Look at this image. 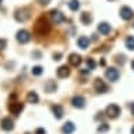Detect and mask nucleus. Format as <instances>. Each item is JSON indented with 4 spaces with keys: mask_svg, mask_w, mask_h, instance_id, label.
Returning <instances> with one entry per match:
<instances>
[{
    "mask_svg": "<svg viewBox=\"0 0 134 134\" xmlns=\"http://www.w3.org/2000/svg\"><path fill=\"white\" fill-rule=\"evenodd\" d=\"M49 31H51V26H49L48 20L45 17H40V19L35 21L34 24V32L37 35H48Z\"/></svg>",
    "mask_w": 134,
    "mask_h": 134,
    "instance_id": "f257e3e1",
    "label": "nucleus"
},
{
    "mask_svg": "<svg viewBox=\"0 0 134 134\" xmlns=\"http://www.w3.org/2000/svg\"><path fill=\"white\" fill-rule=\"evenodd\" d=\"M120 113H121L120 106H117V104H114V103L109 104L106 107V116L109 119H117L119 116H120Z\"/></svg>",
    "mask_w": 134,
    "mask_h": 134,
    "instance_id": "f03ea898",
    "label": "nucleus"
},
{
    "mask_svg": "<svg viewBox=\"0 0 134 134\" xmlns=\"http://www.w3.org/2000/svg\"><path fill=\"white\" fill-rule=\"evenodd\" d=\"M93 89L97 93H107L109 92V86L104 83V81L102 78H96L95 82H93Z\"/></svg>",
    "mask_w": 134,
    "mask_h": 134,
    "instance_id": "7ed1b4c3",
    "label": "nucleus"
},
{
    "mask_svg": "<svg viewBox=\"0 0 134 134\" xmlns=\"http://www.w3.org/2000/svg\"><path fill=\"white\" fill-rule=\"evenodd\" d=\"M14 19H16L19 23H24V21H27L30 19V10L28 9H19L16 10V13H14Z\"/></svg>",
    "mask_w": 134,
    "mask_h": 134,
    "instance_id": "20e7f679",
    "label": "nucleus"
},
{
    "mask_svg": "<svg viewBox=\"0 0 134 134\" xmlns=\"http://www.w3.org/2000/svg\"><path fill=\"white\" fill-rule=\"evenodd\" d=\"M16 40L19 44H27L28 41L31 40V35L27 30H19L16 34Z\"/></svg>",
    "mask_w": 134,
    "mask_h": 134,
    "instance_id": "39448f33",
    "label": "nucleus"
},
{
    "mask_svg": "<svg viewBox=\"0 0 134 134\" xmlns=\"http://www.w3.org/2000/svg\"><path fill=\"white\" fill-rule=\"evenodd\" d=\"M120 17L124 21H129V20H131L133 17H134V12H133V9L131 7H129V6H123L121 9H120Z\"/></svg>",
    "mask_w": 134,
    "mask_h": 134,
    "instance_id": "423d86ee",
    "label": "nucleus"
},
{
    "mask_svg": "<svg viewBox=\"0 0 134 134\" xmlns=\"http://www.w3.org/2000/svg\"><path fill=\"white\" fill-rule=\"evenodd\" d=\"M104 76L110 82H116L120 78V74H119V69H116V68H107L106 72H104Z\"/></svg>",
    "mask_w": 134,
    "mask_h": 134,
    "instance_id": "0eeeda50",
    "label": "nucleus"
},
{
    "mask_svg": "<svg viewBox=\"0 0 134 134\" xmlns=\"http://www.w3.org/2000/svg\"><path fill=\"white\" fill-rule=\"evenodd\" d=\"M71 103H72V106H74L75 109H83V107H85V104H86V100H85V97H83V96L78 95V96L72 97Z\"/></svg>",
    "mask_w": 134,
    "mask_h": 134,
    "instance_id": "6e6552de",
    "label": "nucleus"
},
{
    "mask_svg": "<svg viewBox=\"0 0 134 134\" xmlns=\"http://www.w3.org/2000/svg\"><path fill=\"white\" fill-rule=\"evenodd\" d=\"M51 17H52V21H54L55 24H61V23H64V21L66 20L64 14L61 13L59 10H55V9L51 12Z\"/></svg>",
    "mask_w": 134,
    "mask_h": 134,
    "instance_id": "1a4fd4ad",
    "label": "nucleus"
},
{
    "mask_svg": "<svg viewBox=\"0 0 134 134\" xmlns=\"http://www.w3.org/2000/svg\"><path fill=\"white\" fill-rule=\"evenodd\" d=\"M0 126H2V129L4 130V131H12L14 129V121L10 117H4V119H2Z\"/></svg>",
    "mask_w": 134,
    "mask_h": 134,
    "instance_id": "9d476101",
    "label": "nucleus"
},
{
    "mask_svg": "<svg viewBox=\"0 0 134 134\" xmlns=\"http://www.w3.org/2000/svg\"><path fill=\"white\" fill-rule=\"evenodd\" d=\"M23 109H24V104H23V103H20V102H16V103L9 104V110H10V113H13V114H16V116H19L21 111H23Z\"/></svg>",
    "mask_w": 134,
    "mask_h": 134,
    "instance_id": "9b49d317",
    "label": "nucleus"
},
{
    "mask_svg": "<svg viewBox=\"0 0 134 134\" xmlns=\"http://www.w3.org/2000/svg\"><path fill=\"white\" fill-rule=\"evenodd\" d=\"M51 110H52L54 117H55L57 120H59V119L64 117V107L61 106V104H52V106H51Z\"/></svg>",
    "mask_w": 134,
    "mask_h": 134,
    "instance_id": "f8f14e48",
    "label": "nucleus"
},
{
    "mask_svg": "<svg viewBox=\"0 0 134 134\" xmlns=\"http://www.w3.org/2000/svg\"><path fill=\"white\" fill-rule=\"evenodd\" d=\"M68 61H69V65L71 66H79V65L82 64V57L79 55V54H71L69 58H68Z\"/></svg>",
    "mask_w": 134,
    "mask_h": 134,
    "instance_id": "ddd939ff",
    "label": "nucleus"
},
{
    "mask_svg": "<svg viewBox=\"0 0 134 134\" xmlns=\"http://www.w3.org/2000/svg\"><path fill=\"white\" fill-rule=\"evenodd\" d=\"M57 75H58V78H61V79L68 78V76L71 75L69 66H66V65H62V66H59V68L57 69Z\"/></svg>",
    "mask_w": 134,
    "mask_h": 134,
    "instance_id": "4468645a",
    "label": "nucleus"
},
{
    "mask_svg": "<svg viewBox=\"0 0 134 134\" xmlns=\"http://www.w3.org/2000/svg\"><path fill=\"white\" fill-rule=\"evenodd\" d=\"M97 31L100 32L102 35H109L111 31V27L109 23H100L99 26H97Z\"/></svg>",
    "mask_w": 134,
    "mask_h": 134,
    "instance_id": "2eb2a0df",
    "label": "nucleus"
},
{
    "mask_svg": "<svg viewBox=\"0 0 134 134\" xmlns=\"http://www.w3.org/2000/svg\"><path fill=\"white\" fill-rule=\"evenodd\" d=\"M92 20H93V17H92V14H90L89 12L81 13V23L83 24V26H89V24L92 23Z\"/></svg>",
    "mask_w": 134,
    "mask_h": 134,
    "instance_id": "dca6fc26",
    "label": "nucleus"
},
{
    "mask_svg": "<svg viewBox=\"0 0 134 134\" xmlns=\"http://www.w3.org/2000/svg\"><path fill=\"white\" fill-rule=\"evenodd\" d=\"M57 83L54 82V81H47L45 82V85H44V89H45V92L47 93H54L57 90Z\"/></svg>",
    "mask_w": 134,
    "mask_h": 134,
    "instance_id": "f3484780",
    "label": "nucleus"
},
{
    "mask_svg": "<svg viewBox=\"0 0 134 134\" xmlns=\"http://www.w3.org/2000/svg\"><path fill=\"white\" fill-rule=\"evenodd\" d=\"M74 131H75V124L72 121H66L62 126V133L64 134H72Z\"/></svg>",
    "mask_w": 134,
    "mask_h": 134,
    "instance_id": "a211bd4d",
    "label": "nucleus"
},
{
    "mask_svg": "<svg viewBox=\"0 0 134 134\" xmlns=\"http://www.w3.org/2000/svg\"><path fill=\"white\" fill-rule=\"evenodd\" d=\"M89 38L86 37V35H81V37L78 38V47H81L82 49H86L89 47Z\"/></svg>",
    "mask_w": 134,
    "mask_h": 134,
    "instance_id": "6ab92c4d",
    "label": "nucleus"
},
{
    "mask_svg": "<svg viewBox=\"0 0 134 134\" xmlns=\"http://www.w3.org/2000/svg\"><path fill=\"white\" fill-rule=\"evenodd\" d=\"M38 100H40V97H38L37 93L35 92H28V95H27V102L28 103L35 104V103H38Z\"/></svg>",
    "mask_w": 134,
    "mask_h": 134,
    "instance_id": "aec40b11",
    "label": "nucleus"
},
{
    "mask_svg": "<svg viewBox=\"0 0 134 134\" xmlns=\"http://www.w3.org/2000/svg\"><path fill=\"white\" fill-rule=\"evenodd\" d=\"M68 7H69L72 12H78L79 7H81V3H79L78 0H69V3H68Z\"/></svg>",
    "mask_w": 134,
    "mask_h": 134,
    "instance_id": "412c9836",
    "label": "nucleus"
},
{
    "mask_svg": "<svg viewBox=\"0 0 134 134\" xmlns=\"http://www.w3.org/2000/svg\"><path fill=\"white\" fill-rule=\"evenodd\" d=\"M31 74L34 75V76H40V75H42V74H44V68H42V66H40V65H37V66H32Z\"/></svg>",
    "mask_w": 134,
    "mask_h": 134,
    "instance_id": "4be33fe9",
    "label": "nucleus"
},
{
    "mask_svg": "<svg viewBox=\"0 0 134 134\" xmlns=\"http://www.w3.org/2000/svg\"><path fill=\"white\" fill-rule=\"evenodd\" d=\"M126 47H127V49H130V51H134V37L133 35L126 38Z\"/></svg>",
    "mask_w": 134,
    "mask_h": 134,
    "instance_id": "5701e85b",
    "label": "nucleus"
},
{
    "mask_svg": "<svg viewBox=\"0 0 134 134\" xmlns=\"http://www.w3.org/2000/svg\"><path fill=\"white\" fill-rule=\"evenodd\" d=\"M97 131H99V133H106V131H109V124H106V123L100 124L99 127H97Z\"/></svg>",
    "mask_w": 134,
    "mask_h": 134,
    "instance_id": "b1692460",
    "label": "nucleus"
},
{
    "mask_svg": "<svg viewBox=\"0 0 134 134\" xmlns=\"http://www.w3.org/2000/svg\"><path fill=\"white\" fill-rule=\"evenodd\" d=\"M86 65H88V68H89V69H95L96 62L92 59V58H88V59H86Z\"/></svg>",
    "mask_w": 134,
    "mask_h": 134,
    "instance_id": "393cba45",
    "label": "nucleus"
},
{
    "mask_svg": "<svg viewBox=\"0 0 134 134\" xmlns=\"http://www.w3.org/2000/svg\"><path fill=\"white\" fill-rule=\"evenodd\" d=\"M6 45H7V41L4 38H0V51H3L6 48Z\"/></svg>",
    "mask_w": 134,
    "mask_h": 134,
    "instance_id": "a878e982",
    "label": "nucleus"
},
{
    "mask_svg": "<svg viewBox=\"0 0 134 134\" xmlns=\"http://www.w3.org/2000/svg\"><path fill=\"white\" fill-rule=\"evenodd\" d=\"M116 61H117L119 64H124V62H126V55H117Z\"/></svg>",
    "mask_w": 134,
    "mask_h": 134,
    "instance_id": "bb28decb",
    "label": "nucleus"
},
{
    "mask_svg": "<svg viewBox=\"0 0 134 134\" xmlns=\"http://www.w3.org/2000/svg\"><path fill=\"white\" fill-rule=\"evenodd\" d=\"M31 57L34 58V59H40V58H41V52H40V51H32Z\"/></svg>",
    "mask_w": 134,
    "mask_h": 134,
    "instance_id": "cd10ccee",
    "label": "nucleus"
},
{
    "mask_svg": "<svg viewBox=\"0 0 134 134\" xmlns=\"http://www.w3.org/2000/svg\"><path fill=\"white\" fill-rule=\"evenodd\" d=\"M54 61H59L61 59V58H62V54H61V52H57V54H54Z\"/></svg>",
    "mask_w": 134,
    "mask_h": 134,
    "instance_id": "c85d7f7f",
    "label": "nucleus"
},
{
    "mask_svg": "<svg viewBox=\"0 0 134 134\" xmlns=\"http://www.w3.org/2000/svg\"><path fill=\"white\" fill-rule=\"evenodd\" d=\"M35 134H45V130L40 127V129H37V130H35Z\"/></svg>",
    "mask_w": 134,
    "mask_h": 134,
    "instance_id": "c756f323",
    "label": "nucleus"
},
{
    "mask_svg": "<svg viewBox=\"0 0 134 134\" xmlns=\"http://www.w3.org/2000/svg\"><path fill=\"white\" fill-rule=\"evenodd\" d=\"M38 2L41 3V4H44V6H45V4H48V3L51 2V0H38Z\"/></svg>",
    "mask_w": 134,
    "mask_h": 134,
    "instance_id": "7c9ffc66",
    "label": "nucleus"
},
{
    "mask_svg": "<svg viewBox=\"0 0 134 134\" xmlns=\"http://www.w3.org/2000/svg\"><path fill=\"white\" fill-rule=\"evenodd\" d=\"M131 113L134 114V104H131Z\"/></svg>",
    "mask_w": 134,
    "mask_h": 134,
    "instance_id": "2f4dec72",
    "label": "nucleus"
},
{
    "mask_svg": "<svg viewBox=\"0 0 134 134\" xmlns=\"http://www.w3.org/2000/svg\"><path fill=\"white\" fill-rule=\"evenodd\" d=\"M131 68H133V71H134V59H133V62H131Z\"/></svg>",
    "mask_w": 134,
    "mask_h": 134,
    "instance_id": "473e14b6",
    "label": "nucleus"
},
{
    "mask_svg": "<svg viewBox=\"0 0 134 134\" xmlns=\"http://www.w3.org/2000/svg\"><path fill=\"white\" fill-rule=\"evenodd\" d=\"M131 134H134V126H133V127H131Z\"/></svg>",
    "mask_w": 134,
    "mask_h": 134,
    "instance_id": "72a5a7b5",
    "label": "nucleus"
},
{
    "mask_svg": "<svg viewBox=\"0 0 134 134\" xmlns=\"http://www.w3.org/2000/svg\"><path fill=\"white\" fill-rule=\"evenodd\" d=\"M2 3H3V0H0V4H2Z\"/></svg>",
    "mask_w": 134,
    "mask_h": 134,
    "instance_id": "f704fd0d",
    "label": "nucleus"
},
{
    "mask_svg": "<svg viewBox=\"0 0 134 134\" xmlns=\"http://www.w3.org/2000/svg\"><path fill=\"white\" fill-rule=\"evenodd\" d=\"M109 2H114V0H109Z\"/></svg>",
    "mask_w": 134,
    "mask_h": 134,
    "instance_id": "c9c22d12",
    "label": "nucleus"
},
{
    "mask_svg": "<svg viewBox=\"0 0 134 134\" xmlns=\"http://www.w3.org/2000/svg\"><path fill=\"white\" fill-rule=\"evenodd\" d=\"M26 134H28V133H26Z\"/></svg>",
    "mask_w": 134,
    "mask_h": 134,
    "instance_id": "e433bc0d",
    "label": "nucleus"
}]
</instances>
